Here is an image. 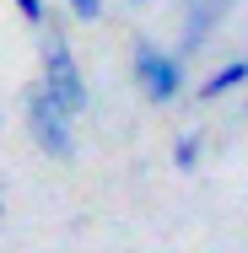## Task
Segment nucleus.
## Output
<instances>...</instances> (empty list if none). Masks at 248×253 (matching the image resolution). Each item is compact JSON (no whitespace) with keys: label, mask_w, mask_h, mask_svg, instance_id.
<instances>
[{"label":"nucleus","mask_w":248,"mask_h":253,"mask_svg":"<svg viewBox=\"0 0 248 253\" xmlns=\"http://www.w3.org/2000/svg\"><path fill=\"white\" fill-rule=\"evenodd\" d=\"M22 124H27V140L54 162H70L76 156V119L44 92V81H33L22 92Z\"/></svg>","instance_id":"nucleus-1"},{"label":"nucleus","mask_w":248,"mask_h":253,"mask_svg":"<svg viewBox=\"0 0 248 253\" xmlns=\"http://www.w3.org/2000/svg\"><path fill=\"white\" fill-rule=\"evenodd\" d=\"M130 70H135V86L146 92V102H173L184 92V54H167L156 38H135Z\"/></svg>","instance_id":"nucleus-3"},{"label":"nucleus","mask_w":248,"mask_h":253,"mask_svg":"<svg viewBox=\"0 0 248 253\" xmlns=\"http://www.w3.org/2000/svg\"><path fill=\"white\" fill-rule=\"evenodd\" d=\"M11 5L22 11L27 27H44V22H49V0H11Z\"/></svg>","instance_id":"nucleus-7"},{"label":"nucleus","mask_w":248,"mask_h":253,"mask_svg":"<svg viewBox=\"0 0 248 253\" xmlns=\"http://www.w3.org/2000/svg\"><path fill=\"white\" fill-rule=\"evenodd\" d=\"M238 86H248V54L227 59L221 70H210L199 81V102H216V97H227V92H238Z\"/></svg>","instance_id":"nucleus-5"},{"label":"nucleus","mask_w":248,"mask_h":253,"mask_svg":"<svg viewBox=\"0 0 248 253\" xmlns=\"http://www.w3.org/2000/svg\"><path fill=\"white\" fill-rule=\"evenodd\" d=\"M199 151H205V135H199V129H184V135L173 140V167H178V172H195Z\"/></svg>","instance_id":"nucleus-6"},{"label":"nucleus","mask_w":248,"mask_h":253,"mask_svg":"<svg viewBox=\"0 0 248 253\" xmlns=\"http://www.w3.org/2000/svg\"><path fill=\"white\" fill-rule=\"evenodd\" d=\"M76 22H102V0H65Z\"/></svg>","instance_id":"nucleus-8"},{"label":"nucleus","mask_w":248,"mask_h":253,"mask_svg":"<svg viewBox=\"0 0 248 253\" xmlns=\"http://www.w3.org/2000/svg\"><path fill=\"white\" fill-rule=\"evenodd\" d=\"M0 215H5V194H0Z\"/></svg>","instance_id":"nucleus-9"},{"label":"nucleus","mask_w":248,"mask_h":253,"mask_svg":"<svg viewBox=\"0 0 248 253\" xmlns=\"http://www.w3.org/2000/svg\"><path fill=\"white\" fill-rule=\"evenodd\" d=\"M238 0H184V22H178V54H199L227 22Z\"/></svg>","instance_id":"nucleus-4"},{"label":"nucleus","mask_w":248,"mask_h":253,"mask_svg":"<svg viewBox=\"0 0 248 253\" xmlns=\"http://www.w3.org/2000/svg\"><path fill=\"white\" fill-rule=\"evenodd\" d=\"M44 92H49L70 119L87 113V102H92L87 76H81V65H76V54H70V38H65V33H49V27H44Z\"/></svg>","instance_id":"nucleus-2"},{"label":"nucleus","mask_w":248,"mask_h":253,"mask_svg":"<svg viewBox=\"0 0 248 253\" xmlns=\"http://www.w3.org/2000/svg\"><path fill=\"white\" fill-rule=\"evenodd\" d=\"M0 119H5V113H0Z\"/></svg>","instance_id":"nucleus-12"},{"label":"nucleus","mask_w":248,"mask_h":253,"mask_svg":"<svg viewBox=\"0 0 248 253\" xmlns=\"http://www.w3.org/2000/svg\"><path fill=\"white\" fill-rule=\"evenodd\" d=\"M243 119H248V102H243Z\"/></svg>","instance_id":"nucleus-10"},{"label":"nucleus","mask_w":248,"mask_h":253,"mask_svg":"<svg viewBox=\"0 0 248 253\" xmlns=\"http://www.w3.org/2000/svg\"><path fill=\"white\" fill-rule=\"evenodd\" d=\"M135 5H146V0H135Z\"/></svg>","instance_id":"nucleus-11"}]
</instances>
